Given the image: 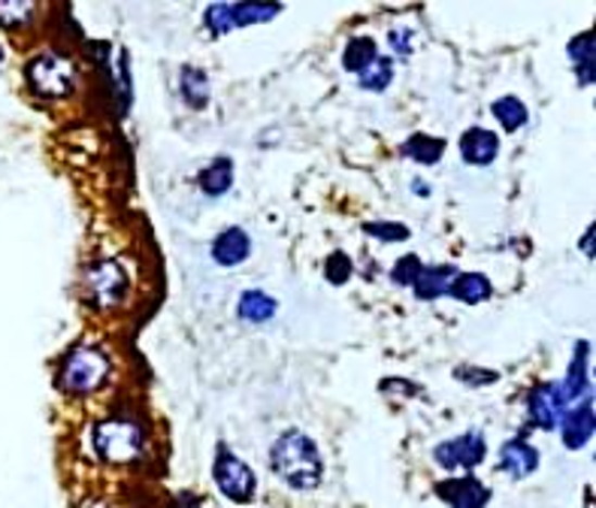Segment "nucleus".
Segmentation results:
<instances>
[{
	"label": "nucleus",
	"instance_id": "f257e3e1",
	"mask_svg": "<svg viewBox=\"0 0 596 508\" xmlns=\"http://www.w3.org/2000/svg\"><path fill=\"white\" fill-rule=\"evenodd\" d=\"M272 472L294 491H313L325 479V460L313 439L300 430H288L276 439L270 452Z\"/></svg>",
	"mask_w": 596,
	"mask_h": 508
},
{
	"label": "nucleus",
	"instance_id": "f03ea898",
	"mask_svg": "<svg viewBox=\"0 0 596 508\" xmlns=\"http://www.w3.org/2000/svg\"><path fill=\"white\" fill-rule=\"evenodd\" d=\"M91 445H94V454L103 457L106 463H128L142 454L145 436H142L140 423L128 421V418H113V421H100L94 427Z\"/></svg>",
	"mask_w": 596,
	"mask_h": 508
},
{
	"label": "nucleus",
	"instance_id": "7ed1b4c3",
	"mask_svg": "<svg viewBox=\"0 0 596 508\" xmlns=\"http://www.w3.org/2000/svg\"><path fill=\"white\" fill-rule=\"evenodd\" d=\"M110 376V360L100 348L79 345L76 352L67 354L64 367H61V388L67 394H91Z\"/></svg>",
	"mask_w": 596,
	"mask_h": 508
},
{
	"label": "nucleus",
	"instance_id": "20e7f679",
	"mask_svg": "<svg viewBox=\"0 0 596 508\" xmlns=\"http://www.w3.org/2000/svg\"><path fill=\"white\" fill-rule=\"evenodd\" d=\"M28 82L46 98H67L76 82V67L67 58L43 52L28 64Z\"/></svg>",
	"mask_w": 596,
	"mask_h": 508
},
{
	"label": "nucleus",
	"instance_id": "39448f33",
	"mask_svg": "<svg viewBox=\"0 0 596 508\" xmlns=\"http://www.w3.org/2000/svg\"><path fill=\"white\" fill-rule=\"evenodd\" d=\"M125 291H128V272H125L122 264H115V261H98L94 267H88L86 294L94 306L110 309L115 303H122Z\"/></svg>",
	"mask_w": 596,
	"mask_h": 508
},
{
	"label": "nucleus",
	"instance_id": "423d86ee",
	"mask_svg": "<svg viewBox=\"0 0 596 508\" xmlns=\"http://www.w3.org/2000/svg\"><path fill=\"white\" fill-rule=\"evenodd\" d=\"M215 481H218L221 494L233 503H252V496H255V472L228 448H218L215 454Z\"/></svg>",
	"mask_w": 596,
	"mask_h": 508
},
{
	"label": "nucleus",
	"instance_id": "0eeeda50",
	"mask_svg": "<svg viewBox=\"0 0 596 508\" xmlns=\"http://www.w3.org/2000/svg\"><path fill=\"white\" fill-rule=\"evenodd\" d=\"M484 454H487V442H484V436L482 433H475V430H469L464 436L442 442L440 448L433 452V457H436V463H440L442 469H475V466L484 460Z\"/></svg>",
	"mask_w": 596,
	"mask_h": 508
},
{
	"label": "nucleus",
	"instance_id": "6e6552de",
	"mask_svg": "<svg viewBox=\"0 0 596 508\" xmlns=\"http://www.w3.org/2000/svg\"><path fill=\"white\" fill-rule=\"evenodd\" d=\"M567 409L569 403L560 391V384H542L540 391L530 394V421L542 430H554Z\"/></svg>",
	"mask_w": 596,
	"mask_h": 508
},
{
	"label": "nucleus",
	"instance_id": "1a4fd4ad",
	"mask_svg": "<svg viewBox=\"0 0 596 508\" xmlns=\"http://www.w3.org/2000/svg\"><path fill=\"white\" fill-rule=\"evenodd\" d=\"M560 433L567 448H582L594 436V396H584V403H575L560 418Z\"/></svg>",
	"mask_w": 596,
	"mask_h": 508
},
{
	"label": "nucleus",
	"instance_id": "9d476101",
	"mask_svg": "<svg viewBox=\"0 0 596 508\" xmlns=\"http://www.w3.org/2000/svg\"><path fill=\"white\" fill-rule=\"evenodd\" d=\"M436 494L452 508H484L487 499H491V491L475 479L442 481L440 487H436Z\"/></svg>",
	"mask_w": 596,
	"mask_h": 508
},
{
	"label": "nucleus",
	"instance_id": "9b49d317",
	"mask_svg": "<svg viewBox=\"0 0 596 508\" xmlns=\"http://www.w3.org/2000/svg\"><path fill=\"white\" fill-rule=\"evenodd\" d=\"M536 466H540V452L530 442H524V439H511V442L503 445V452H499V469L509 472L511 479L533 475Z\"/></svg>",
	"mask_w": 596,
	"mask_h": 508
},
{
	"label": "nucleus",
	"instance_id": "f8f14e48",
	"mask_svg": "<svg viewBox=\"0 0 596 508\" xmlns=\"http://www.w3.org/2000/svg\"><path fill=\"white\" fill-rule=\"evenodd\" d=\"M252 254V237L242 227H228L213 242V261L221 267H237Z\"/></svg>",
	"mask_w": 596,
	"mask_h": 508
},
{
	"label": "nucleus",
	"instance_id": "ddd939ff",
	"mask_svg": "<svg viewBox=\"0 0 596 508\" xmlns=\"http://www.w3.org/2000/svg\"><path fill=\"white\" fill-rule=\"evenodd\" d=\"M499 152V140L494 130H484V127H469L467 134L460 137V155L467 164L484 167L491 164Z\"/></svg>",
	"mask_w": 596,
	"mask_h": 508
},
{
	"label": "nucleus",
	"instance_id": "4468645a",
	"mask_svg": "<svg viewBox=\"0 0 596 508\" xmlns=\"http://www.w3.org/2000/svg\"><path fill=\"white\" fill-rule=\"evenodd\" d=\"M455 276L457 272L452 267H421V272L415 276L413 291L421 296V300H436V296L448 294Z\"/></svg>",
	"mask_w": 596,
	"mask_h": 508
},
{
	"label": "nucleus",
	"instance_id": "2eb2a0df",
	"mask_svg": "<svg viewBox=\"0 0 596 508\" xmlns=\"http://www.w3.org/2000/svg\"><path fill=\"white\" fill-rule=\"evenodd\" d=\"M237 312H240L242 321H249V325H264V321H270L272 315H276V300L264 294V291H245L240 296V303H237Z\"/></svg>",
	"mask_w": 596,
	"mask_h": 508
},
{
	"label": "nucleus",
	"instance_id": "dca6fc26",
	"mask_svg": "<svg viewBox=\"0 0 596 508\" xmlns=\"http://www.w3.org/2000/svg\"><path fill=\"white\" fill-rule=\"evenodd\" d=\"M448 294L457 296V300H464L469 306H475V303H482V300L491 296V282L484 279L482 272H460V276H455Z\"/></svg>",
	"mask_w": 596,
	"mask_h": 508
},
{
	"label": "nucleus",
	"instance_id": "f3484780",
	"mask_svg": "<svg viewBox=\"0 0 596 508\" xmlns=\"http://www.w3.org/2000/svg\"><path fill=\"white\" fill-rule=\"evenodd\" d=\"M569 58L579 71V82H594V30H584L582 37H575L569 46Z\"/></svg>",
	"mask_w": 596,
	"mask_h": 508
},
{
	"label": "nucleus",
	"instance_id": "a211bd4d",
	"mask_svg": "<svg viewBox=\"0 0 596 508\" xmlns=\"http://www.w3.org/2000/svg\"><path fill=\"white\" fill-rule=\"evenodd\" d=\"M198 185L210 194V198H221L230 185H233V164H230L228 157L215 161V164H210V167L200 173Z\"/></svg>",
	"mask_w": 596,
	"mask_h": 508
},
{
	"label": "nucleus",
	"instance_id": "6ab92c4d",
	"mask_svg": "<svg viewBox=\"0 0 596 508\" xmlns=\"http://www.w3.org/2000/svg\"><path fill=\"white\" fill-rule=\"evenodd\" d=\"M179 88H182V98L188 100V106L203 110L210 103V76L200 71V67H185Z\"/></svg>",
	"mask_w": 596,
	"mask_h": 508
},
{
	"label": "nucleus",
	"instance_id": "aec40b11",
	"mask_svg": "<svg viewBox=\"0 0 596 508\" xmlns=\"http://www.w3.org/2000/svg\"><path fill=\"white\" fill-rule=\"evenodd\" d=\"M279 13H282L279 3H230V22H233V28H249V25L267 22V18Z\"/></svg>",
	"mask_w": 596,
	"mask_h": 508
},
{
	"label": "nucleus",
	"instance_id": "412c9836",
	"mask_svg": "<svg viewBox=\"0 0 596 508\" xmlns=\"http://www.w3.org/2000/svg\"><path fill=\"white\" fill-rule=\"evenodd\" d=\"M445 152V140L440 137H427V134H415L413 140L403 142V155L413 157L418 164H436Z\"/></svg>",
	"mask_w": 596,
	"mask_h": 508
},
{
	"label": "nucleus",
	"instance_id": "4be33fe9",
	"mask_svg": "<svg viewBox=\"0 0 596 508\" xmlns=\"http://www.w3.org/2000/svg\"><path fill=\"white\" fill-rule=\"evenodd\" d=\"M376 58H379L376 42L369 40V37H355V40L345 46V52H342V64H345V71L360 73L367 71Z\"/></svg>",
	"mask_w": 596,
	"mask_h": 508
},
{
	"label": "nucleus",
	"instance_id": "5701e85b",
	"mask_svg": "<svg viewBox=\"0 0 596 508\" xmlns=\"http://www.w3.org/2000/svg\"><path fill=\"white\" fill-rule=\"evenodd\" d=\"M391 73H394V64L384 55H379L369 64L367 71L357 73V85L367 88V91H382V88H388V82H391Z\"/></svg>",
	"mask_w": 596,
	"mask_h": 508
},
{
	"label": "nucleus",
	"instance_id": "b1692460",
	"mask_svg": "<svg viewBox=\"0 0 596 508\" xmlns=\"http://www.w3.org/2000/svg\"><path fill=\"white\" fill-rule=\"evenodd\" d=\"M494 118L506 130H518V127L527 125V106L518 98H499L494 103Z\"/></svg>",
	"mask_w": 596,
	"mask_h": 508
},
{
	"label": "nucleus",
	"instance_id": "393cba45",
	"mask_svg": "<svg viewBox=\"0 0 596 508\" xmlns=\"http://www.w3.org/2000/svg\"><path fill=\"white\" fill-rule=\"evenodd\" d=\"M30 15H34V3H25V0H0V25L18 28V25L28 22Z\"/></svg>",
	"mask_w": 596,
	"mask_h": 508
},
{
	"label": "nucleus",
	"instance_id": "a878e982",
	"mask_svg": "<svg viewBox=\"0 0 596 508\" xmlns=\"http://www.w3.org/2000/svg\"><path fill=\"white\" fill-rule=\"evenodd\" d=\"M348 279H352V261H348V254L333 252L327 257V282L345 284Z\"/></svg>",
	"mask_w": 596,
	"mask_h": 508
},
{
	"label": "nucleus",
	"instance_id": "bb28decb",
	"mask_svg": "<svg viewBox=\"0 0 596 508\" xmlns=\"http://www.w3.org/2000/svg\"><path fill=\"white\" fill-rule=\"evenodd\" d=\"M206 28L213 30L215 37L233 30V22H230V3H213V7L206 10Z\"/></svg>",
	"mask_w": 596,
	"mask_h": 508
},
{
	"label": "nucleus",
	"instance_id": "cd10ccee",
	"mask_svg": "<svg viewBox=\"0 0 596 508\" xmlns=\"http://www.w3.org/2000/svg\"><path fill=\"white\" fill-rule=\"evenodd\" d=\"M421 272V261L415 257V254H406L403 261H397V267H394V282L397 284H413L415 282V276Z\"/></svg>",
	"mask_w": 596,
	"mask_h": 508
},
{
	"label": "nucleus",
	"instance_id": "c85d7f7f",
	"mask_svg": "<svg viewBox=\"0 0 596 508\" xmlns=\"http://www.w3.org/2000/svg\"><path fill=\"white\" fill-rule=\"evenodd\" d=\"M364 230L372 237H382V240H406L409 237V230L400 225H367Z\"/></svg>",
	"mask_w": 596,
	"mask_h": 508
},
{
	"label": "nucleus",
	"instance_id": "c756f323",
	"mask_svg": "<svg viewBox=\"0 0 596 508\" xmlns=\"http://www.w3.org/2000/svg\"><path fill=\"white\" fill-rule=\"evenodd\" d=\"M409 37H413V30H394V34H391V46L397 49L400 55H409V52H413Z\"/></svg>",
	"mask_w": 596,
	"mask_h": 508
},
{
	"label": "nucleus",
	"instance_id": "7c9ffc66",
	"mask_svg": "<svg viewBox=\"0 0 596 508\" xmlns=\"http://www.w3.org/2000/svg\"><path fill=\"white\" fill-rule=\"evenodd\" d=\"M455 376H457V379H475V381H494V379H497L494 372H475V376H467V372H460V369H457Z\"/></svg>",
	"mask_w": 596,
	"mask_h": 508
},
{
	"label": "nucleus",
	"instance_id": "2f4dec72",
	"mask_svg": "<svg viewBox=\"0 0 596 508\" xmlns=\"http://www.w3.org/2000/svg\"><path fill=\"white\" fill-rule=\"evenodd\" d=\"M594 233H596L594 225L587 227V233H584V252H587V257H594Z\"/></svg>",
	"mask_w": 596,
	"mask_h": 508
},
{
	"label": "nucleus",
	"instance_id": "473e14b6",
	"mask_svg": "<svg viewBox=\"0 0 596 508\" xmlns=\"http://www.w3.org/2000/svg\"><path fill=\"white\" fill-rule=\"evenodd\" d=\"M179 503H182V508H200V503L191 494H185L182 499H179Z\"/></svg>",
	"mask_w": 596,
	"mask_h": 508
},
{
	"label": "nucleus",
	"instance_id": "72a5a7b5",
	"mask_svg": "<svg viewBox=\"0 0 596 508\" xmlns=\"http://www.w3.org/2000/svg\"><path fill=\"white\" fill-rule=\"evenodd\" d=\"M0 64H3V52H0Z\"/></svg>",
	"mask_w": 596,
	"mask_h": 508
}]
</instances>
